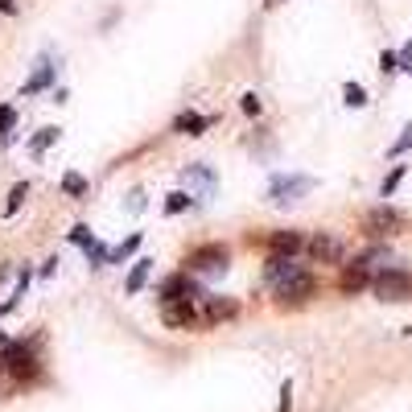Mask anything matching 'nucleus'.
Returning <instances> with one entry per match:
<instances>
[{
  "instance_id": "9",
  "label": "nucleus",
  "mask_w": 412,
  "mask_h": 412,
  "mask_svg": "<svg viewBox=\"0 0 412 412\" xmlns=\"http://www.w3.org/2000/svg\"><path fill=\"white\" fill-rule=\"evenodd\" d=\"M351 264H359V268H367L371 276H375V268H388L392 264V247L388 243H375V247H367L363 256H355Z\"/></svg>"
},
{
  "instance_id": "21",
  "label": "nucleus",
  "mask_w": 412,
  "mask_h": 412,
  "mask_svg": "<svg viewBox=\"0 0 412 412\" xmlns=\"http://www.w3.org/2000/svg\"><path fill=\"white\" fill-rule=\"evenodd\" d=\"M25 198H29V182H17V186H13V194H8V206H4V215H17V206H21Z\"/></svg>"
},
{
  "instance_id": "30",
  "label": "nucleus",
  "mask_w": 412,
  "mask_h": 412,
  "mask_svg": "<svg viewBox=\"0 0 412 412\" xmlns=\"http://www.w3.org/2000/svg\"><path fill=\"white\" fill-rule=\"evenodd\" d=\"M71 240H74V243H83V247H87V243L95 240V235H91L87 227H74V231H71Z\"/></svg>"
},
{
  "instance_id": "22",
  "label": "nucleus",
  "mask_w": 412,
  "mask_h": 412,
  "mask_svg": "<svg viewBox=\"0 0 412 412\" xmlns=\"http://www.w3.org/2000/svg\"><path fill=\"white\" fill-rule=\"evenodd\" d=\"M186 182H198V186H206V190H211V186H215V173L202 170V165H190V170H186Z\"/></svg>"
},
{
  "instance_id": "12",
  "label": "nucleus",
  "mask_w": 412,
  "mask_h": 412,
  "mask_svg": "<svg viewBox=\"0 0 412 412\" xmlns=\"http://www.w3.org/2000/svg\"><path fill=\"white\" fill-rule=\"evenodd\" d=\"M342 293H359V289H367V285H371V272H367V268H359V264H346L342 268Z\"/></svg>"
},
{
  "instance_id": "29",
  "label": "nucleus",
  "mask_w": 412,
  "mask_h": 412,
  "mask_svg": "<svg viewBox=\"0 0 412 412\" xmlns=\"http://www.w3.org/2000/svg\"><path fill=\"white\" fill-rule=\"evenodd\" d=\"M396 58H400V71H404V74H412V42H408L404 49H400Z\"/></svg>"
},
{
  "instance_id": "20",
  "label": "nucleus",
  "mask_w": 412,
  "mask_h": 412,
  "mask_svg": "<svg viewBox=\"0 0 412 412\" xmlns=\"http://www.w3.org/2000/svg\"><path fill=\"white\" fill-rule=\"evenodd\" d=\"M235 314V301H218L211 297V305H206V322H218V317H231Z\"/></svg>"
},
{
  "instance_id": "16",
  "label": "nucleus",
  "mask_w": 412,
  "mask_h": 412,
  "mask_svg": "<svg viewBox=\"0 0 412 412\" xmlns=\"http://www.w3.org/2000/svg\"><path fill=\"white\" fill-rule=\"evenodd\" d=\"M62 194L83 198L87 194V177H83V173H62Z\"/></svg>"
},
{
  "instance_id": "26",
  "label": "nucleus",
  "mask_w": 412,
  "mask_h": 412,
  "mask_svg": "<svg viewBox=\"0 0 412 412\" xmlns=\"http://www.w3.org/2000/svg\"><path fill=\"white\" fill-rule=\"evenodd\" d=\"M379 71H384V74H396V71H400V58H396V49H384V54H379Z\"/></svg>"
},
{
  "instance_id": "33",
  "label": "nucleus",
  "mask_w": 412,
  "mask_h": 412,
  "mask_svg": "<svg viewBox=\"0 0 412 412\" xmlns=\"http://www.w3.org/2000/svg\"><path fill=\"white\" fill-rule=\"evenodd\" d=\"M272 4H281V0H268V8H272Z\"/></svg>"
},
{
  "instance_id": "3",
  "label": "nucleus",
  "mask_w": 412,
  "mask_h": 412,
  "mask_svg": "<svg viewBox=\"0 0 412 412\" xmlns=\"http://www.w3.org/2000/svg\"><path fill=\"white\" fill-rule=\"evenodd\" d=\"M396 227H400V211L388 206V202L371 206V211L363 215V235H367V240H384V235H392Z\"/></svg>"
},
{
  "instance_id": "4",
  "label": "nucleus",
  "mask_w": 412,
  "mask_h": 412,
  "mask_svg": "<svg viewBox=\"0 0 412 412\" xmlns=\"http://www.w3.org/2000/svg\"><path fill=\"white\" fill-rule=\"evenodd\" d=\"M314 293H317V281L305 272V268H301V272H293L289 281H281V285H276V297H281L285 305H301V301H310Z\"/></svg>"
},
{
  "instance_id": "15",
  "label": "nucleus",
  "mask_w": 412,
  "mask_h": 412,
  "mask_svg": "<svg viewBox=\"0 0 412 412\" xmlns=\"http://www.w3.org/2000/svg\"><path fill=\"white\" fill-rule=\"evenodd\" d=\"M136 247H141V235H128L120 247H112V252H107V264H124V260H128Z\"/></svg>"
},
{
  "instance_id": "27",
  "label": "nucleus",
  "mask_w": 412,
  "mask_h": 412,
  "mask_svg": "<svg viewBox=\"0 0 412 412\" xmlns=\"http://www.w3.org/2000/svg\"><path fill=\"white\" fill-rule=\"evenodd\" d=\"M408 148H412V124L404 128V136H400V141L388 148V157H400V153H408Z\"/></svg>"
},
{
  "instance_id": "11",
  "label": "nucleus",
  "mask_w": 412,
  "mask_h": 412,
  "mask_svg": "<svg viewBox=\"0 0 412 412\" xmlns=\"http://www.w3.org/2000/svg\"><path fill=\"white\" fill-rule=\"evenodd\" d=\"M206 128H211V116H198V112H182L173 120V132H182V136H202Z\"/></svg>"
},
{
  "instance_id": "19",
  "label": "nucleus",
  "mask_w": 412,
  "mask_h": 412,
  "mask_svg": "<svg viewBox=\"0 0 412 412\" xmlns=\"http://www.w3.org/2000/svg\"><path fill=\"white\" fill-rule=\"evenodd\" d=\"M58 132H62V128H42V132H37V136L29 141V148H33V153L42 157V153H46V148L54 145V141H58Z\"/></svg>"
},
{
  "instance_id": "25",
  "label": "nucleus",
  "mask_w": 412,
  "mask_h": 412,
  "mask_svg": "<svg viewBox=\"0 0 412 412\" xmlns=\"http://www.w3.org/2000/svg\"><path fill=\"white\" fill-rule=\"evenodd\" d=\"M87 260H91L95 268H103V264H107V247H103L99 240H91V243H87Z\"/></svg>"
},
{
  "instance_id": "17",
  "label": "nucleus",
  "mask_w": 412,
  "mask_h": 412,
  "mask_svg": "<svg viewBox=\"0 0 412 412\" xmlns=\"http://www.w3.org/2000/svg\"><path fill=\"white\" fill-rule=\"evenodd\" d=\"M342 99H346L351 107H367V103H371L367 87H359V83H346V87H342Z\"/></svg>"
},
{
  "instance_id": "1",
  "label": "nucleus",
  "mask_w": 412,
  "mask_h": 412,
  "mask_svg": "<svg viewBox=\"0 0 412 412\" xmlns=\"http://www.w3.org/2000/svg\"><path fill=\"white\" fill-rule=\"evenodd\" d=\"M371 289L379 301H408L412 297V268H379L375 276H371Z\"/></svg>"
},
{
  "instance_id": "6",
  "label": "nucleus",
  "mask_w": 412,
  "mask_h": 412,
  "mask_svg": "<svg viewBox=\"0 0 412 412\" xmlns=\"http://www.w3.org/2000/svg\"><path fill=\"white\" fill-rule=\"evenodd\" d=\"M305 247H310V256L322 260V264H339V260H342V243L334 240L330 231H317L314 240H305Z\"/></svg>"
},
{
  "instance_id": "8",
  "label": "nucleus",
  "mask_w": 412,
  "mask_h": 412,
  "mask_svg": "<svg viewBox=\"0 0 412 412\" xmlns=\"http://www.w3.org/2000/svg\"><path fill=\"white\" fill-rule=\"evenodd\" d=\"M293 272H301V264H297L293 256H276V252L268 256V264H264V276H268V285H272V289H276L281 281H289Z\"/></svg>"
},
{
  "instance_id": "18",
  "label": "nucleus",
  "mask_w": 412,
  "mask_h": 412,
  "mask_svg": "<svg viewBox=\"0 0 412 412\" xmlns=\"http://www.w3.org/2000/svg\"><path fill=\"white\" fill-rule=\"evenodd\" d=\"M404 173H408V165H392V173L384 177V186H379V198H392V194H396V186L404 182Z\"/></svg>"
},
{
  "instance_id": "5",
  "label": "nucleus",
  "mask_w": 412,
  "mask_h": 412,
  "mask_svg": "<svg viewBox=\"0 0 412 412\" xmlns=\"http://www.w3.org/2000/svg\"><path fill=\"white\" fill-rule=\"evenodd\" d=\"M190 272H227V247L223 243H206V247H198L190 252Z\"/></svg>"
},
{
  "instance_id": "2",
  "label": "nucleus",
  "mask_w": 412,
  "mask_h": 412,
  "mask_svg": "<svg viewBox=\"0 0 412 412\" xmlns=\"http://www.w3.org/2000/svg\"><path fill=\"white\" fill-rule=\"evenodd\" d=\"M310 190H314V177H310V173H276L272 186H268V202L289 206L297 198H305Z\"/></svg>"
},
{
  "instance_id": "23",
  "label": "nucleus",
  "mask_w": 412,
  "mask_h": 412,
  "mask_svg": "<svg viewBox=\"0 0 412 412\" xmlns=\"http://www.w3.org/2000/svg\"><path fill=\"white\" fill-rule=\"evenodd\" d=\"M190 202H194V198L186 194V190H173V194H170V202H165V211H170V215H182V211H186Z\"/></svg>"
},
{
  "instance_id": "31",
  "label": "nucleus",
  "mask_w": 412,
  "mask_h": 412,
  "mask_svg": "<svg viewBox=\"0 0 412 412\" xmlns=\"http://www.w3.org/2000/svg\"><path fill=\"white\" fill-rule=\"evenodd\" d=\"M289 404H293V388L285 384V388H281V408H276V412H289Z\"/></svg>"
},
{
  "instance_id": "14",
  "label": "nucleus",
  "mask_w": 412,
  "mask_h": 412,
  "mask_svg": "<svg viewBox=\"0 0 412 412\" xmlns=\"http://www.w3.org/2000/svg\"><path fill=\"white\" fill-rule=\"evenodd\" d=\"M148 272H153V260H136L132 272H128V281H124V293H141L148 281Z\"/></svg>"
},
{
  "instance_id": "13",
  "label": "nucleus",
  "mask_w": 412,
  "mask_h": 412,
  "mask_svg": "<svg viewBox=\"0 0 412 412\" xmlns=\"http://www.w3.org/2000/svg\"><path fill=\"white\" fill-rule=\"evenodd\" d=\"M49 83H54V62L49 58H42V66H37V74L25 83V95H37V91H46Z\"/></svg>"
},
{
  "instance_id": "24",
  "label": "nucleus",
  "mask_w": 412,
  "mask_h": 412,
  "mask_svg": "<svg viewBox=\"0 0 412 412\" xmlns=\"http://www.w3.org/2000/svg\"><path fill=\"white\" fill-rule=\"evenodd\" d=\"M13 124H17V112H13V107L4 103V107H0V141H8V132H13Z\"/></svg>"
},
{
  "instance_id": "7",
  "label": "nucleus",
  "mask_w": 412,
  "mask_h": 412,
  "mask_svg": "<svg viewBox=\"0 0 412 412\" xmlns=\"http://www.w3.org/2000/svg\"><path fill=\"white\" fill-rule=\"evenodd\" d=\"M161 314H165V322L170 326H177V330H190V326H198L202 317H198L194 301H170V305H161Z\"/></svg>"
},
{
  "instance_id": "10",
  "label": "nucleus",
  "mask_w": 412,
  "mask_h": 412,
  "mask_svg": "<svg viewBox=\"0 0 412 412\" xmlns=\"http://www.w3.org/2000/svg\"><path fill=\"white\" fill-rule=\"evenodd\" d=\"M272 252H276V256H297V252H301V247H305V235H301V231H272Z\"/></svg>"
},
{
  "instance_id": "28",
  "label": "nucleus",
  "mask_w": 412,
  "mask_h": 412,
  "mask_svg": "<svg viewBox=\"0 0 412 412\" xmlns=\"http://www.w3.org/2000/svg\"><path fill=\"white\" fill-rule=\"evenodd\" d=\"M240 107L247 112V116H260V99H256V95H243V99H240Z\"/></svg>"
},
{
  "instance_id": "32",
  "label": "nucleus",
  "mask_w": 412,
  "mask_h": 412,
  "mask_svg": "<svg viewBox=\"0 0 412 412\" xmlns=\"http://www.w3.org/2000/svg\"><path fill=\"white\" fill-rule=\"evenodd\" d=\"M0 13H8V17H13V13H17V0H0Z\"/></svg>"
}]
</instances>
